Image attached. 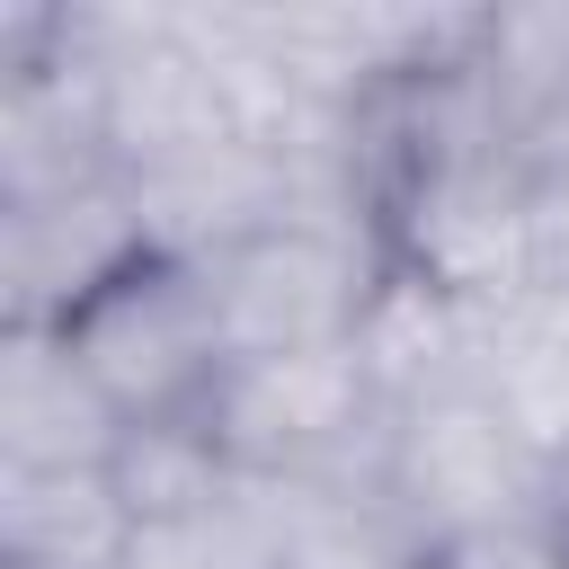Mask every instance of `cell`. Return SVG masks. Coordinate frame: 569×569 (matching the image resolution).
<instances>
[{
  "label": "cell",
  "instance_id": "cell-1",
  "mask_svg": "<svg viewBox=\"0 0 569 569\" xmlns=\"http://www.w3.org/2000/svg\"><path fill=\"white\" fill-rule=\"evenodd\" d=\"M569 471L498 409L480 373L391 400V453H382V516L445 569L480 542H507L525 525L560 516Z\"/></svg>",
  "mask_w": 569,
  "mask_h": 569
},
{
  "label": "cell",
  "instance_id": "cell-2",
  "mask_svg": "<svg viewBox=\"0 0 569 569\" xmlns=\"http://www.w3.org/2000/svg\"><path fill=\"white\" fill-rule=\"evenodd\" d=\"M213 453L240 480L276 489H329V498H382V453H391V391L365 347H320V356H267L231 365L213 409H204Z\"/></svg>",
  "mask_w": 569,
  "mask_h": 569
},
{
  "label": "cell",
  "instance_id": "cell-3",
  "mask_svg": "<svg viewBox=\"0 0 569 569\" xmlns=\"http://www.w3.org/2000/svg\"><path fill=\"white\" fill-rule=\"evenodd\" d=\"M204 284H213L231 365L365 347V320L391 293V240L347 213H293V222L240 240L231 258H213Z\"/></svg>",
  "mask_w": 569,
  "mask_h": 569
},
{
  "label": "cell",
  "instance_id": "cell-4",
  "mask_svg": "<svg viewBox=\"0 0 569 569\" xmlns=\"http://www.w3.org/2000/svg\"><path fill=\"white\" fill-rule=\"evenodd\" d=\"M62 44L98 89L107 151H116L124 178L249 133L231 71L187 27V9H62Z\"/></svg>",
  "mask_w": 569,
  "mask_h": 569
},
{
  "label": "cell",
  "instance_id": "cell-5",
  "mask_svg": "<svg viewBox=\"0 0 569 569\" xmlns=\"http://www.w3.org/2000/svg\"><path fill=\"white\" fill-rule=\"evenodd\" d=\"M62 347L89 365V382L107 391V409L124 427H204V409L231 373L213 284L187 258L124 267L98 302H80L62 320Z\"/></svg>",
  "mask_w": 569,
  "mask_h": 569
},
{
  "label": "cell",
  "instance_id": "cell-6",
  "mask_svg": "<svg viewBox=\"0 0 569 569\" xmlns=\"http://www.w3.org/2000/svg\"><path fill=\"white\" fill-rule=\"evenodd\" d=\"M142 258H151V231H142V204L124 178H98V187L44 196V204H0L9 329H62L80 302H98Z\"/></svg>",
  "mask_w": 569,
  "mask_h": 569
},
{
  "label": "cell",
  "instance_id": "cell-7",
  "mask_svg": "<svg viewBox=\"0 0 569 569\" xmlns=\"http://www.w3.org/2000/svg\"><path fill=\"white\" fill-rule=\"evenodd\" d=\"M124 418L62 347V329H9L0 347V471H107Z\"/></svg>",
  "mask_w": 569,
  "mask_h": 569
},
{
  "label": "cell",
  "instance_id": "cell-8",
  "mask_svg": "<svg viewBox=\"0 0 569 569\" xmlns=\"http://www.w3.org/2000/svg\"><path fill=\"white\" fill-rule=\"evenodd\" d=\"M480 382L569 471V276H533L480 311Z\"/></svg>",
  "mask_w": 569,
  "mask_h": 569
},
{
  "label": "cell",
  "instance_id": "cell-9",
  "mask_svg": "<svg viewBox=\"0 0 569 569\" xmlns=\"http://www.w3.org/2000/svg\"><path fill=\"white\" fill-rule=\"evenodd\" d=\"M133 507L107 471H0V569H116Z\"/></svg>",
  "mask_w": 569,
  "mask_h": 569
},
{
  "label": "cell",
  "instance_id": "cell-10",
  "mask_svg": "<svg viewBox=\"0 0 569 569\" xmlns=\"http://www.w3.org/2000/svg\"><path fill=\"white\" fill-rule=\"evenodd\" d=\"M107 480L133 507V525H169V516H204L231 489V462L213 453L204 427H124Z\"/></svg>",
  "mask_w": 569,
  "mask_h": 569
},
{
  "label": "cell",
  "instance_id": "cell-11",
  "mask_svg": "<svg viewBox=\"0 0 569 569\" xmlns=\"http://www.w3.org/2000/svg\"><path fill=\"white\" fill-rule=\"evenodd\" d=\"M445 569H569V507H560L551 525H525V533H507V542H480V551H462V560H445Z\"/></svg>",
  "mask_w": 569,
  "mask_h": 569
}]
</instances>
